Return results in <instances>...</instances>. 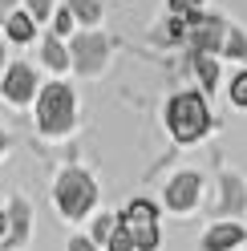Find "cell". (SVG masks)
<instances>
[{
	"mask_svg": "<svg viewBox=\"0 0 247 251\" xmlns=\"http://www.w3.org/2000/svg\"><path fill=\"white\" fill-rule=\"evenodd\" d=\"M211 126H215V118L207 109L203 89H182V93H174V98L166 101V130L174 134V142L191 146L211 130Z\"/></svg>",
	"mask_w": 247,
	"mask_h": 251,
	"instance_id": "1",
	"label": "cell"
},
{
	"mask_svg": "<svg viewBox=\"0 0 247 251\" xmlns=\"http://www.w3.org/2000/svg\"><path fill=\"white\" fill-rule=\"evenodd\" d=\"M73 118H77V98L65 81H49L37 89V126L41 134L61 138L73 130Z\"/></svg>",
	"mask_w": 247,
	"mask_h": 251,
	"instance_id": "2",
	"label": "cell"
},
{
	"mask_svg": "<svg viewBox=\"0 0 247 251\" xmlns=\"http://www.w3.org/2000/svg\"><path fill=\"white\" fill-rule=\"evenodd\" d=\"M53 199H57L61 215H65L69 223H77V219H85L89 211H94V202H98V182L89 178V170L65 166V170L57 175V182H53Z\"/></svg>",
	"mask_w": 247,
	"mask_h": 251,
	"instance_id": "3",
	"label": "cell"
},
{
	"mask_svg": "<svg viewBox=\"0 0 247 251\" xmlns=\"http://www.w3.org/2000/svg\"><path fill=\"white\" fill-rule=\"evenodd\" d=\"M118 223L130 231L134 251H158L162 247V231H158V207L150 199H134L126 211L118 215Z\"/></svg>",
	"mask_w": 247,
	"mask_h": 251,
	"instance_id": "4",
	"label": "cell"
},
{
	"mask_svg": "<svg viewBox=\"0 0 247 251\" xmlns=\"http://www.w3.org/2000/svg\"><path fill=\"white\" fill-rule=\"evenodd\" d=\"M110 49H114L110 33H94V28H85L81 37H73V41H69V69L85 73V77H94V73L105 69V61H110Z\"/></svg>",
	"mask_w": 247,
	"mask_h": 251,
	"instance_id": "5",
	"label": "cell"
},
{
	"mask_svg": "<svg viewBox=\"0 0 247 251\" xmlns=\"http://www.w3.org/2000/svg\"><path fill=\"white\" fill-rule=\"evenodd\" d=\"M227 37V21H219L215 12H191L187 17V49L191 53H219Z\"/></svg>",
	"mask_w": 247,
	"mask_h": 251,
	"instance_id": "6",
	"label": "cell"
},
{
	"mask_svg": "<svg viewBox=\"0 0 247 251\" xmlns=\"http://www.w3.org/2000/svg\"><path fill=\"white\" fill-rule=\"evenodd\" d=\"M198 195H203V178H198L195 170H182V175H174L171 182H166V191H162L166 207H171L174 215L195 211V207H198Z\"/></svg>",
	"mask_w": 247,
	"mask_h": 251,
	"instance_id": "7",
	"label": "cell"
},
{
	"mask_svg": "<svg viewBox=\"0 0 247 251\" xmlns=\"http://www.w3.org/2000/svg\"><path fill=\"white\" fill-rule=\"evenodd\" d=\"M4 98L12 101V105H25V101H33L37 98V89H41V77H37V69L33 65H25V61H17V65H8V73H4Z\"/></svg>",
	"mask_w": 247,
	"mask_h": 251,
	"instance_id": "8",
	"label": "cell"
},
{
	"mask_svg": "<svg viewBox=\"0 0 247 251\" xmlns=\"http://www.w3.org/2000/svg\"><path fill=\"white\" fill-rule=\"evenodd\" d=\"M28 223H33V207H28L25 199H12V202H8V235H4L0 243H4L8 251L21 247V243L28 239Z\"/></svg>",
	"mask_w": 247,
	"mask_h": 251,
	"instance_id": "9",
	"label": "cell"
},
{
	"mask_svg": "<svg viewBox=\"0 0 247 251\" xmlns=\"http://www.w3.org/2000/svg\"><path fill=\"white\" fill-rule=\"evenodd\" d=\"M243 239H247V231L235 223V219H227V223H215L203 235V251H231V247H239Z\"/></svg>",
	"mask_w": 247,
	"mask_h": 251,
	"instance_id": "10",
	"label": "cell"
},
{
	"mask_svg": "<svg viewBox=\"0 0 247 251\" xmlns=\"http://www.w3.org/2000/svg\"><path fill=\"white\" fill-rule=\"evenodd\" d=\"M187 61L195 65V77H198L203 98H211V93L219 89V53H191L187 49Z\"/></svg>",
	"mask_w": 247,
	"mask_h": 251,
	"instance_id": "11",
	"label": "cell"
},
{
	"mask_svg": "<svg viewBox=\"0 0 247 251\" xmlns=\"http://www.w3.org/2000/svg\"><path fill=\"white\" fill-rule=\"evenodd\" d=\"M247 207V186L235 175H219V211L223 215H239Z\"/></svg>",
	"mask_w": 247,
	"mask_h": 251,
	"instance_id": "12",
	"label": "cell"
},
{
	"mask_svg": "<svg viewBox=\"0 0 247 251\" xmlns=\"http://www.w3.org/2000/svg\"><path fill=\"white\" fill-rule=\"evenodd\" d=\"M4 33H8V41H17V45H28V41L37 37V21L28 17L25 8H17V12H12V17L4 21Z\"/></svg>",
	"mask_w": 247,
	"mask_h": 251,
	"instance_id": "13",
	"label": "cell"
},
{
	"mask_svg": "<svg viewBox=\"0 0 247 251\" xmlns=\"http://www.w3.org/2000/svg\"><path fill=\"white\" fill-rule=\"evenodd\" d=\"M41 57H45V65H49V69H69V49H65V45H61V37H45V45H41Z\"/></svg>",
	"mask_w": 247,
	"mask_h": 251,
	"instance_id": "14",
	"label": "cell"
},
{
	"mask_svg": "<svg viewBox=\"0 0 247 251\" xmlns=\"http://www.w3.org/2000/svg\"><path fill=\"white\" fill-rule=\"evenodd\" d=\"M65 8L73 12V21H81L85 28H94L98 21H101V4H98V0H65Z\"/></svg>",
	"mask_w": 247,
	"mask_h": 251,
	"instance_id": "15",
	"label": "cell"
},
{
	"mask_svg": "<svg viewBox=\"0 0 247 251\" xmlns=\"http://www.w3.org/2000/svg\"><path fill=\"white\" fill-rule=\"evenodd\" d=\"M219 57H227V61H247V33H239V28L227 25V37H223Z\"/></svg>",
	"mask_w": 247,
	"mask_h": 251,
	"instance_id": "16",
	"label": "cell"
},
{
	"mask_svg": "<svg viewBox=\"0 0 247 251\" xmlns=\"http://www.w3.org/2000/svg\"><path fill=\"white\" fill-rule=\"evenodd\" d=\"M158 45H178V41H187V17H174L171 12V21L166 25H158Z\"/></svg>",
	"mask_w": 247,
	"mask_h": 251,
	"instance_id": "17",
	"label": "cell"
},
{
	"mask_svg": "<svg viewBox=\"0 0 247 251\" xmlns=\"http://www.w3.org/2000/svg\"><path fill=\"white\" fill-rule=\"evenodd\" d=\"M227 93H231V101H235L239 109H247V69H239L235 77H231V85H227Z\"/></svg>",
	"mask_w": 247,
	"mask_h": 251,
	"instance_id": "18",
	"label": "cell"
},
{
	"mask_svg": "<svg viewBox=\"0 0 247 251\" xmlns=\"http://www.w3.org/2000/svg\"><path fill=\"white\" fill-rule=\"evenodd\" d=\"M105 247H110V251H134V239H130V231L122 227V223H114V231H110V239H105Z\"/></svg>",
	"mask_w": 247,
	"mask_h": 251,
	"instance_id": "19",
	"label": "cell"
},
{
	"mask_svg": "<svg viewBox=\"0 0 247 251\" xmlns=\"http://www.w3.org/2000/svg\"><path fill=\"white\" fill-rule=\"evenodd\" d=\"M114 223H118V215H98V219H94V231H89V239H94V243H105V239H110V231H114Z\"/></svg>",
	"mask_w": 247,
	"mask_h": 251,
	"instance_id": "20",
	"label": "cell"
},
{
	"mask_svg": "<svg viewBox=\"0 0 247 251\" xmlns=\"http://www.w3.org/2000/svg\"><path fill=\"white\" fill-rule=\"evenodd\" d=\"M25 12L41 25V21H49V17H53V0H25Z\"/></svg>",
	"mask_w": 247,
	"mask_h": 251,
	"instance_id": "21",
	"label": "cell"
},
{
	"mask_svg": "<svg viewBox=\"0 0 247 251\" xmlns=\"http://www.w3.org/2000/svg\"><path fill=\"white\" fill-rule=\"evenodd\" d=\"M73 25H77L73 12H69V8H57V17H53V37H69Z\"/></svg>",
	"mask_w": 247,
	"mask_h": 251,
	"instance_id": "22",
	"label": "cell"
},
{
	"mask_svg": "<svg viewBox=\"0 0 247 251\" xmlns=\"http://www.w3.org/2000/svg\"><path fill=\"white\" fill-rule=\"evenodd\" d=\"M203 8V0H171V12L174 17H191V12Z\"/></svg>",
	"mask_w": 247,
	"mask_h": 251,
	"instance_id": "23",
	"label": "cell"
},
{
	"mask_svg": "<svg viewBox=\"0 0 247 251\" xmlns=\"http://www.w3.org/2000/svg\"><path fill=\"white\" fill-rule=\"evenodd\" d=\"M69 251H98V243L89 239V235H73V239H69Z\"/></svg>",
	"mask_w": 247,
	"mask_h": 251,
	"instance_id": "24",
	"label": "cell"
},
{
	"mask_svg": "<svg viewBox=\"0 0 247 251\" xmlns=\"http://www.w3.org/2000/svg\"><path fill=\"white\" fill-rule=\"evenodd\" d=\"M12 12H17V0H0V25H4Z\"/></svg>",
	"mask_w": 247,
	"mask_h": 251,
	"instance_id": "25",
	"label": "cell"
},
{
	"mask_svg": "<svg viewBox=\"0 0 247 251\" xmlns=\"http://www.w3.org/2000/svg\"><path fill=\"white\" fill-rule=\"evenodd\" d=\"M8 235V211H0V239Z\"/></svg>",
	"mask_w": 247,
	"mask_h": 251,
	"instance_id": "26",
	"label": "cell"
},
{
	"mask_svg": "<svg viewBox=\"0 0 247 251\" xmlns=\"http://www.w3.org/2000/svg\"><path fill=\"white\" fill-rule=\"evenodd\" d=\"M4 146H8V134H4V130H0V154H4Z\"/></svg>",
	"mask_w": 247,
	"mask_h": 251,
	"instance_id": "27",
	"label": "cell"
},
{
	"mask_svg": "<svg viewBox=\"0 0 247 251\" xmlns=\"http://www.w3.org/2000/svg\"><path fill=\"white\" fill-rule=\"evenodd\" d=\"M0 65H4V45H0Z\"/></svg>",
	"mask_w": 247,
	"mask_h": 251,
	"instance_id": "28",
	"label": "cell"
}]
</instances>
